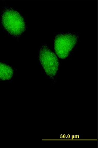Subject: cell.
<instances>
[{
    "label": "cell",
    "mask_w": 98,
    "mask_h": 148,
    "mask_svg": "<svg viewBox=\"0 0 98 148\" xmlns=\"http://www.w3.org/2000/svg\"><path fill=\"white\" fill-rule=\"evenodd\" d=\"M78 38V36L73 33L57 35L55 38L54 49L59 58L64 59L67 58L77 44Z\"/></svg>",
    "instance_id": "obj_2"
},
{
    "label": "cell",
    "mask_w": 98,
    "mask_h": 148,
    "mask_svg": "<svg viewBox=\"0 0 98 148\" xmlns=\"http://www.w3.org/2000/svg\"><path fill=\"white\" fill-rule=\"evenodd\" d=\"M39 59L48 76L53 77L58 72L59 64L57 56L48 47L43 45L39 53Z\"/></svg>",
    "instance_id": "obj_3"
},
{
    "label": "cell",
    "mask_w": 98,
    "mask_h": 148,
    "mask_svg": "<svg viewBox=\"0 0 98 148\" xmlns=\"http://www.w3.org/2000/svg\"><path fill=\"white\" fill-rule=\"evenodd\" d=\"M2 23L6 30L14 36L22 34L26 29L24 20L18 12L7 9L2 14Z\"/></svg>",
    "instance_id": "obj_1"
},
{
    "label": "cell",
    "mask_w": 98,
    "mask_h": 148,
    "mask_svg": "<svg viewBox=\"0 0 98 148\" xmlns=\"http://www.w3.org/2000/svg\"><path fill=\"white\" fill-rule=\"evenodd\" d=\"M13 70L9 65L0 63V79L8 80L11 79L13 75Z\"/></svg>",
    "instance_id": "obj_4"
}]
</instances>
